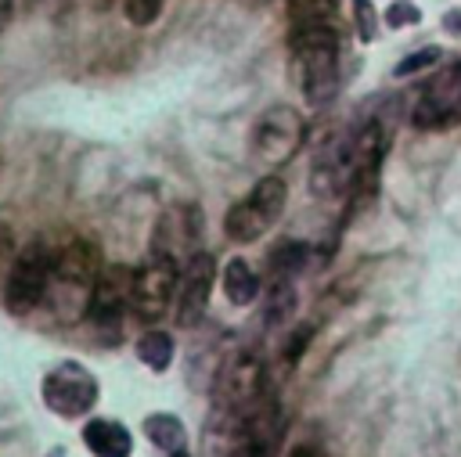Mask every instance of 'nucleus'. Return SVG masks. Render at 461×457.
<instances>
[{
    "label": "nucleus",
    "mask_w": 461,
    "mask_h": 457,
    "mask_svg": "<svg viewBox=\"0 0 461 457\" xmlns=\"http://www.w3.org/2000/svg\"><path fill=\"white\" fill-rule=\"evenodd\" d=\"M285 202H288V187H285V180H281L277 173L259 176V180L252 184V191H249L241 202H234V205L227 209V216H223V230H227V237L238 241V245L259 241V237L281 220Z\"/></svg>",
    "instance_id": "4"
},
{
    "label": "nucleus",
    "mask_w": 461,
    "mask_h": 457,
    "mask_svg": "<svg viewBox=\"0 0 461 457\" xmlns=\"http://www.w3.org/2000/svg\"><path fill=\"white\" fill-rule=\"evenodd\" d=\"M97 252L86 241H68L54 252L50 263V288H47V306L61 320H79L90 309V295L97 284Z\"/></svg>",
    "instance_id": "2"
},
{
    "label": "nucleus",
    "mask_w": 461,
    "mask_h": 457,
    "mask_svg": "<svg viewBox=\"0 0 461 457\" xmlns=\"http://www.w3.org/2000/svg\"><path fill=\"white\" fill-rule=\"evenodd\" d=\"M130 291H133V270L115 263V266H101L94 295H90V324L104 335V338H119V324L122 313L130 309Z\"/></svg>",
    "instance_id": "10"
},
{
    "label": "nucleus",
    "mask_w": 461,
    "mask_h": 457,
    "mask_svg": "<svg viewBox=\"0 0 461 457\" xmlns=\"http://www.w3.org/2000/svg\"><path fill=\"white\" fill-rule=\"evenodd\" d=\"M439 61V47H421V50H414V54H407L396 68H393V76L396 79H403V76H414V72H421V68H429V65H436Z\"/></svg>",
    "instance_id": "21"
},
{
    "label": "nucleus",
    "mask_w": 461,
    "mask_h": 457,
    "mask_svg": "<svg viewBox=\"0 0 461 457\" xmlns=\"http://www.w3.org/2000/svg\"><path fill=\"white\" fill-rule=\"evenodd\" d=\"M202 237H205V216H202V209L191 205V202H176V205H169L158 216V223L151 230L148 255L151 259H162V263H169L176 270H184L198 252H205L202 248Z\"/></svg>",
    "instance_id": "5"
},
{
    "label": "nucleus",
    "mask_w": 461,
    "mask_h": 457,
    "mask_svg": "<svg viewBox=\"0 0 461 457\" xmlns=\"http://www.w3.org/2000/svg\"><path fill=\"white\" fill-rule=\"evenodd\" d=\"M144 435L166 450V453H180L184 443H187V432H184V421L173 417V414H148L144 417Z\"/></svg>",
    "instance_id": "16"
},
{
    "label": "nucleus",
    "mask_w": 461,
    "mask_h": 457,
    "mask_svg": "<svg viewBox=\"0 0 461 457\" xmlns=\"http://www.w3.org/2000/svg\"><path fill=\"white\" fill-rule=\"evenodd\" d=\"M14 259H18V252H14L11 230L0 227V288H4V281H7V273H11V266H14Z\"/></svg>",
    "instance_id": "24"
},
{
    "label": "nucleus",
    "mask_w": 461,
    "mask_h": 457,
    "mask_svg": "<svg viewBox=\"0 0 461 457\" xmlns=\"http://www.w3.org/2000/svg\"><path fill=\"white\" fill-rule=\"evenodd\" d=\"M292 72L306 97V104L324 108L339 94V29L335 22L292 25Z\"/></svg>",
    "instance_id": "1"
},
{
    "label": "nucleus",
    "mask_w": 461,
    "mask_h": 457,
    "mask_svg": "<svg viewBox=\"0 0 461 457\" xmlns=\"http://www.w3.org/2000/svg\"><path fill=\"white\" fill-rule=\"evenodd\" d=\"M443 29H450L454 36H461V11H447L443 14Z\"/></svg>",
    "instance_id": "25"
},
{
    "label": "nucleus",
    "mask_w": 461,
    "mask_h": 457,
    "mask_svg": "<svg viewBox=\"0 0 461 457\" xmlns=\"http://www.w3.org/2000/svg\"><path fill=\"white\" fill-rule=\"evenodd\" d=\"M353 25H357V36L364 43H371L378 36V11L371 0H353Z\"/></svg>",
    "instance_id": "20"
},
{
    "label": "nucleus",
    "mask_w": 461,
    "mask_h": 457,
    "mask_svg": "<svg viewBox=\"0 0 461 457\" xmlns=\"http://www.w3.org/2000/svg\"><path fill=\"white\" fill-rule=\"evenodd\" d=\"M47 457H65V450H61V446H54V450H47Z\"/></svg>",
    "instance_id": "28"
},
{
    "label": "nucleus",
    "mask_w": 461,
    "mask_h": 457,
    "mask_svg": "<svg viewBox=\"0 0 461 457\" xmlns=\"http://www.w3.org/2000/svg\"><path fill=\"white\" fill-rule=\"evenodd\" d=\"M162 14V0H126V18L133 25H151Z\"/></svg>",
    "instance_id": "23"
},
{
    "label": "nucleus",
    "mask_w": 461,
    "mask_h": 457,
    "mask_svg": "<svg viewBox=\"0 0 461 457\" xmlns=\"http://www.w3.org/2000/svg\"><path fill=\"white\" fill-rule=\"evenodd\" d=\"M292 25H317L339 18V0H285Z\"/></svg>",
    "instance_id": "19"
},
{
    "label": "nucleus",
    "mask_w": 461,
    "mask_h": 457,
    "mask_svg": "<svg viewBox=\"0 0 461 457\" xmlns=\"http://www.w3.org/2000/svg\"><path fill=\"white\" fill-rule=\"evenodd\" d=\"M83 443L94 457H130L133 453V435L126 432L122 421H108V417H94L83 428Z\"/></svg>",
    "instance_id": "14"
},
{
    "label": "nucleus",
    "mask_w": 461,
    "mask_h": 457,
    "mask_svg": "<svg viewBox=\"0 0 461 457\" xmlns=\"http://www.w3.org/2000/svg\"><path fill=\"white\" fill-rule=\"evenodd\" d=\"M385 22H389V29L418 25V22H421V11H418L411 0H393V4H389V11H385Z\"/></svg>",
    "instance_id": "22"
},
{
    "label": "nucleus",
    "mask_w": 461,
    "mask_h": 457,
    "mask_svg": "<svg viewBox=\"0 0 461 457\" xmlns=\"http://www.w3.org/2000/svg\"><path fill=\"white\" fill-rule=\"evenodd\" d=\"M288 457H317V453H313V450H310V446H295V450H292V453H288Z\"/></svg>",
    "instance_id": "27"
},
{
    "label": "nucleus",
    "mask_w": 461,
    "mask_h": 457,
    "mask_svg": "<svg viewBox=\"0 0 461 457\" xmlns=\"http://www.w3.org/2000/svg\"><path fill=\"white\" fill-rule=\"evenodd\" d=\"M50 263L54 252L43 245H29L25 252H18L7 281H4V306L14 317L32 313L36 306L47 302V288H50Z\"/></svg>",
    "instance_id": "6"
},
{
    "label": "nucleus",
    "mask_w": 461,
    "mask_h": 457,
    "mask_svg": "<svg viewBox=\"0 0 461 457\" xmlns=\"http://www.w3.org/2000/svg\"><path fill=\"white\" fill-rule=\"evenodd\" d=\"M411 122L418 130H443L461 122V61H450L421 86L411 108Z\"/></svg>",
    "instance_id": "8"
},
{
    "label": "nucleus",
    "mask_w": 461,
    "mask_h": 457,
    "mask_svg": "<svg viewBox=\"0 0 461 457\" xmlns=\"http://www.w3.org/2000/svg\"><path fill=\"white\" fill-rule=\"evenodd\" d=\"M212 284H216V259L209 252H198L180 270V281H176V309H173V317H176L180 327H194L202 320V313L209 309Z\"/></svg>",
    "instance_id": "13"
},
{
    "label": "nucleus",
    "mask_w": 461,
    "mask_h": 457,
    "mask_svg": "<svg viewBox=\"0 0 461 457\" xmlns=\"http://www.w3.org/2000/svg\"><path fill=\"white\" fill-rule=\"evenodd\" d=\"M176 281H180V270H176V266H169V263L148 255V263H144L140 270H133L130 313H133L137 320H144V324L162 320V317L169 313V306H173V288H176Z\"/></svg>",
    "instance_id": "11"
},
{
    "label": "nucleus",
    "mask_w": 461,
    "mask_h": 457,
    "mask_svg": "<svg viewBox=\"0 0 461 457\" xmlns=\"http://www.w3.org/2000/svg\"><path fill=\"white\" fill-rule=\"evenodd\" d=\"M11 14H14V0H0V29L11 22Z\"/></svg>",
    "instance_id": "26"
},
{
    "label": "nucleus",
    "mask_w": 461,
    "mask_h": 457,
    "mask_svg": "<svg viewBox=\"0 0 461 457\" xmlns=\"http://www.w3.org/2000/svg\"><path fill=\"white\" fill-rule=\"evenodd\" d=\"M220 281H223V295H227L230 306H249V302H256V295H259V277H256V270H252L245 259H238V255L223 266Z\"/></svg>",
    "instance_id": "15"
},
{
    "label": "nucleus",
    "mask_w": 461,
    "mask_h": 457,
    "mask_svg": "<svg viewBox=\"0 0 461 457\" xmlns=\"http://www.w3.org/2000/svg\"><path fill=\"white\" fill-rule=\"evenodd\" d=\"M40 392H43L47 410H54L61 417H83L97 403V396H101L97 378L83 363H76V360H65L58 367H50L43 374Z\"/></svg>",
    "instance_id": "7"
},
{
    "label": "nucleus",
    "mask_w": 461,
    "mask_h": 457,
    "mask_svg": "<svg viewBox=\"0 0 461 457\" xmlns=\"http://www.w3.org/2000/svg\"><path fill=\"white\" fill-rule=\"evenodd\" d=\"M353 187V137H328L310 169V191L317 198H342Z\"/></svg>",
    "instance_id": "12"
},
{
    "label": "nucleus",
    "mask_w": 461,
    "mask_h": 457,
    "mask_svg": "<svg viewBox=\"0 0 461 457\" xmlns=\"http://www.w3.org/2000/svg\"><path fill=\"white\" fill-rule=\"evenodd\" d=\"M137 356L151 371H166L173 363V335H166V331H144L140 342H137Z\"/></svg>",
    "instance_id": "18"
},
{
    "label": "nucleus",
    "mask_w": 461,
    "mask_h": 457,
    "mask_svg": "<svg viewBox=\"0 0 461 457\" xmlns=\"http://www.w3.org/2000/svg\"><path fill=\"white\" fill-rule=\"evenodd\" d=\"M169 457H191V453H184V450H180V453H169Z\"/></svg>",
    "instance_id": "29"
},
{
    "label": "nucleus",
    "mask_w": 461,
    "mask_h": 457,
    "mask_svg": "<svg viewBox=\"0 0 461 457\" xmlns=\"http://www.w3.org/2000/svg\"><path fill=\"white\" fill-rule=\"evenodd\" d=\"M303 133H306V126H303V115L295 108H285V104L267 108L259 115L256 130H252V155L263 166L277 169V166H285L299 151Z\"/></svg>",
    "instance_id": "9"
},
{
    "label": "nucleus",
    "mask_w": 461,
    "mask_h": 457,
    "mask_svg": "<svg viewBox=\"0 0 461 457\" xmlns=\"http://www.w3.org/2000/svg\"><path fill=\"white\" fill-rule=\"evenodd\" d=\"M303 266H306V245H299V241H281V245L270 252V284H292Z\"/></svg>",
    "instance_id": "17"
},
{
    "label": "nucleus",
    "mask_w": 461,
    "mask_h": 457,
    "mask_svg": "<svg viewBox=\"0 0 461 457\" xmlns=\"http://www.w3.org/2000/svg\"><path fill=\"white\" fill-rule=\"evenodd\" d=\"M267 396V371L256 353H234L216 381H212V403H216V421H223V432L234 428L238 417H245L259 399Z\"/></svg>",
    "instance_id": "3"
},
{
    "label": "nucleus",
    "mask_w": 461,
    "mask_h": 457,
    "mask_svg": "<svg viewBox=\"0 0 461 457\" xmlns=\"http://www.w3.org/2000/svg\"><path fill=\"white\" fill-rule=\"evenodd\" d=\"M94 4H104V0H94Z\"/></svg>",
    "instance_id": "30"
}]
</instances>
